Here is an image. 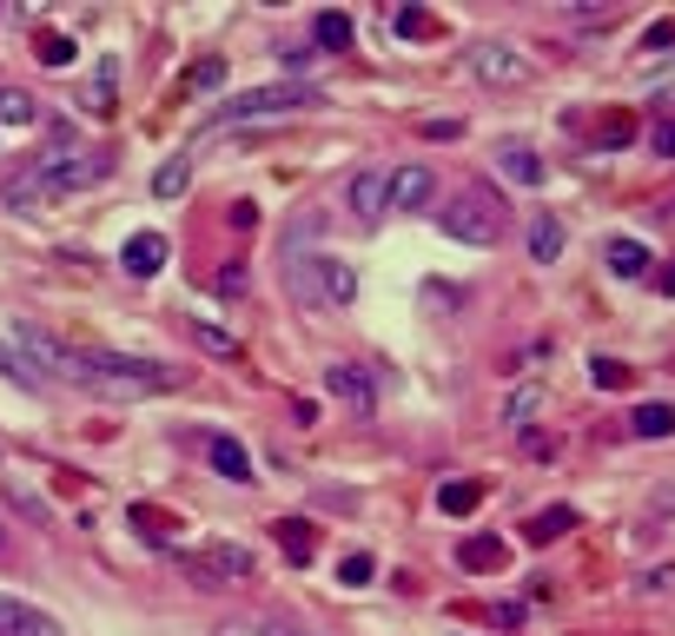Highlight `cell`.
I'll list each match as a JSON object with an SVG mask.
<instances>
[{
  "mask_svg": "<svg viewBox=\"0 0 675 636\" xmlns=\"http://www.w3.org/2000/svg\"><path fill=\"white\" fill-rule=\"evenodd\" d=\"M79 384L100 391V397H120V405H133V397L173 391L180 371L159 365V358H126V352H79Z\"/></svg>",
  "mask_w": 675,
  "mask_h": 636,
  "instance_id": "cell-1",
  "label": "cell"
},
{
  "mask_svg": "<svg viewBox=\"0 0 675 636\" xmlns=\"http://www.w3.org/2000/svg\"><path fill=\"white\" fill-rule=\"evenodd\" d=\"M285 285H292V298L305 311H345L358 298V272L345 259H331V253H292Z\"/></svg>",
  "mask_w": 675,
  "mask_h": 636,
  "instance_id": "cell-2",
  "label": "cell"
},
{
  "mask_svg": "<svg viewBox=\"0 0 675 636\" xmlns=\"http://www.w3.org/2000/svg\"><path fill=\"white\" fill-rule=\"evenodd\" d=\"M305 107H318V87H298V80H279V87H251V94H238L232 107H219V113L206 120L199 139L232 133V126H259V120H285V113H305Z\"/></svg>",
  "mask_w": 675,
  "mask_h": 636,
  "instance_id": "cell-3",
  "label": "cell"
},
{
  "mask_svg": "<svg viewBox=\"0 0 675 636\" xmlns=\"http://www.w3.org/2000/svg\"><path fill=\"white\" fill-rule=\"evenodd\" d=\"M180 571L199 584V590H238L259 577V556L245 543H206V550H180Z\"/></svg>",
  "mask_w": 675,
  "mask_h": 636,
  "instance_id": "cell-4",
  "label": "cell"
},
{
  "mask_svg": "<svg viewBox=\"0 0 675 636\" xmlns=\"http://www.w3.org/2000/svg\"><path fill=\"white\" fill-rule=\"evenodd\" d=\"M438 225L457 238V246H496V238H503V212H496V199L483 186L451 193V206L438 212Z\"/></svg>",
  "mask_w": 675,
  "mask_h": 636,
  "instance_id": "cell-5",
  "label": "cell"
},
{
  "mask_svg": "<svg viewBox=\"0 0 675 636\" xmlns=\"http://www.w3.org/2000/svg\"><path fill=\"white\" fill-rule=\"evenodd\" d=\"M464 66L483 80V87H530V60H517L503 40H470V47H464Z\"/></svg>",
  "mask_w": 675,
  "mask_h": 636,
  "instance_id": "cell-6",
  "label": "cell"
},
{
  "mask_svg": "<svg viewBox=\"0 0 675 636\" xmlns=\"http://www.w3.org/2000/svg\"><path fill=\"white\" fill-rule=\"evenodd\" d=\"M345 206L358 212V225H378V219L391 212V173H384V167H365V173H352V186H345Z\"/></svg>",
  "mask_w": 675,
  "mask_h": 636,
  "instance_id": "cell-7",
  "label": "cell"
},
{
  "mask_svg": "<svg viewBox=\"0 0 675 636\" xmlns=\"http://www.w3.org/2000/svg\"><path fill=\"white\" fill-rule=\"evenodd\" d=\"M324 391H331V397H345L358 418H371V412H378V391H371L365 365H324Z\"/></svg>",
  "mask_w": 675,
  "mask_h": 636,
  "instance_id": "cell-8",
  "label": "cell"
},
{
  "mask_svg": "<svg viewBox=\"0 0 675 636\" xmlns=\"http://www.w3.org/2000/svg\"><path fill=\"white\" fill-rule=\"evenodd\" d=\"M0 636H66L60 616L34 610L27 597H0Z\"/></svg>",
  "mask_w": 675,
  "mask_h": 636,
  "instance_id": "cell-9",
  "label": "cell"
},
{
  "mask_svg": "<svg viewBox=\"0 0 675 636\" xmlns=\"http://www.w3.org/2000/svg\"><path fill=\"white\" fill-rule=\"evenodd\" d=\"M496 173H503V180H517V186H543V180H550L543 152H537V146H524V139H517V146H511V139L496 146Z\"/></svg>",
  "mask_w": 675,
  "mask_h": 636,
  "instance_id": "cell-10",
  "label": "cell"
},
{
  "mask_svg": "<svg viewBox=\"0 0 675 636\" xmlns=\"http://www.w3.org/2000/svg\"><path fill=\"white\" fill-rule=\"evenodd\" d=\"M79 107H87L94 120H113L120 113V60H100L94 80H87V94H79Z\"/></svg>",
  "mask_w": 675,
  "mask_h": 636,
  "instance_id": "cell-11",
  "label": "cell"
},
{
  "mask_svg": "<svg viewBox=\"0 0 675 636\" xmlns=\"http://www.w3.org/2000/svg\"><path fill=\"white\" fill-rule=\"evenodd\" d=\"M165 253H173V246H165V232H133L126 253H120V266H126L133 279H152V272L165 266Z\"/></svg>",
  "mask_w": 675,
  "mask_h": 636,
  "instance_id": "cell-12",
  "label": "cell"
},
{
  "mask_svg": "<svg viewBox=\"0 0 675 636\" xmlns=\"http://www.w3.org/2000/svg\"><path fill=\"white\" fill-rule=\"evenodd\" d=\"M0 199H8L14 212H34V206H47V199H53V186H47V173H40L34 159H27V167H21L8 186H0Z\"/></svg>",
  "mask_w": 675,
  "mask_h": 636,
  "instance_id": "cell-13",
  "label": "cell"
},
{
  "mask_svg": "<svg viewBox=\"0 0 675 636\" xmlns=\"http://www.w3.org/2000/svg\"><path fill=\"white\" fill-rule=\"evenodd\" d=\"M431 199V167H397L391 173V212H417Z\"/></svg>",
  "mask_w": 675,
  "mask_h": 636,
  "instance_id": "cell-14",
  "label": "cell"
},
{
  "mask_svg": "<svg viewBox=\"0 0 675 636\" xmlns=\"http://www.w3.org/2000/svg\"><path fill=\"white\" fill-rule=\"evenodd\" d=\"M603 259H610L616 279H642V272H649V246H642V238H610Z\"/></svg>",
  "mask_w": 675,
  "mask_h": 636,
  "instance_id": "cell-15",
  "label": "cell"
},
{
  "mask_svg": "<svg viewBox=\"0 0 675 636\" xmlns=\"http://www.w3.org/2000/svg\"><path fill=\"white\" fill-rule=\"evenodd\" d=\"M206 457L219 464V477H232V485H245V477H251V457H245V444H238V438H212V444H206Z\"/></svg>",
  "mask_w": 675,
  "mask_h": 636,
  "instance_id": "cell-16",
  "label": "cell"
},
{
  "mask_svg": "<svg viewBox=\"0 0 675 636\" xmlns=\"http://www.w3.org/2000/svg\"><path fill=\"white\" fill-rule=\"evenodd\" d=\"M530 253H537L543 266L563 259V219H556V212H537V219H530Z\"/></svg>",
  "mask_w": 675,
  "mask_h": 636,
  "instance_id": "cell-17",
  "label": "cell"
},
{
  "mask_svg": "<svg viewBox=\"0 0 675 636\" xmlns=\"http://www.w3.org/2000/svg\"><path fill=\"white\" fill-rule=\"evenodd\" d=\"M503 556H511V543H503V537H470V543L457 550V564H464V571H496Z\"/></svg>",
  "mask_w": 675,
  "mask_h": 636,
  "instance_id": "cell-18",
  "label": "cell"
},
{
  "mask_svg": "<svg viewBox=\"0 0 675 636\" xmlns=\"http://www.w3.org/2000/svg\"><path fill=\"white\" fill-rule=\"evenodd\" d=\"M629 425H636V438H668V431H675V405L649 397V405H636V412H629Z\"/></svg>",
  "mask_w": 675,
  "mask_h": 636,
  "instance_id": "cell-19",
  "label": "cell"
},
{
  "mask_svg": "<svg viewBox=\"0 0 675 636\" xmlns=\"http://www.w3.org/2000/svg\"><path fill=\"white\" fill-rule=\"evenodd\" d=\"M537 412H543V384H524V391L503 397V425H517V431H530Z\"/></svg>",
  "mask_w": 675,
  "mask_h": 636,
  "instance_id": "cell-20",
  "label": "cell"
},
{
  "mask_svg": "<svg viewBox=\"0 0 675 636\" xmlns=\"http://www.w3.org/2000/svg\"><path fill=\"white\" fill-rule=\"evenodd\" d=\"M40 120V100L21 94V87H0V126H34Z\"/></svg>",
  "mask_w": 675,
  "mask_h": 636,
  "instance_id": "cell-21",
  "label": "cell"
},
{
  "mask_svg": "<svg viewBox=\"0 0 675 636\" xmlns=\"http://www.w3.org/2000/svg\"><path fill=\"white\" fill-rule=\"evenodd\" d=\"M0 378H8L14 391H40V371H34V365H27V358L8 345V339H0Z\"/></svg>",
  "mask_w": 675,
  "mask_h": 636,
  "instance_id": "cell-22",
  "label": "cell"
},
{
  "mask_svg": "<svg viewBox=\"0 0 675 636\" xmlns=\"http://www.w3.org/2000/svg\"><path fill=\"white\" fill-rule=\"evenodd\" d=\"M279 530V543H285V556H298V564H305V556L318 550V537H311V524H298V517H285V524H272Z\"/></svg>",
  "mask_w": 675,
  "mask_h": 636,
  "instance_id": "cell-23",
  "label": "cell"
},
{
  "mask_svg": "<svg viewBox=\"0 0 675 636\" xmlns=\"http://www.w3.org/2000/svg\"><path fill=\"white\" fill-rule=\"evenodd\" d=\"M311 34H318V47H331V53H345V47H352V21H345V14H318V21H311Z\"/></svg>",
  "mask_w": 675,
  "mask_h": 636,
  "instance_id": "cell-24",
  "label": "cell"
},
{
  "mask_svg": "<svg viewBox=\"0 0 675 636\" xmlns=\"http://www.w3.org/2000/svg\"><path fill=\"white\" fill-rule=\"evenodd\" d=\"M569 524H576V511H563V504H556V511H537V517H530V543H556Z\"/></svg>",
  "mask_w": 675,
  "mask_h": 636,
  "instance_id": "cell-25",
  "label": "cell"
},
{
  "mask_svg": "<svg viewBox=\"0 0 675 636\" xmlns=\"http://www.w3.org/2000/svg\"><path fill=\"white\" fill-rule=\"evenodd\" d=\"M438 504H444L451 517H457V511H477V504H483V485H444Z\"/></svg>",
  "mask_w": 675,
  "mask_h": 636,
  "instance_id": "cell-26",
  "label": "cell"
},
{
  "mask_svg": "<svg viewBox=\"0 0 675 636\" xmlns=\"http://www.w3.org/2000/svg\"><path fill=\"white\" fill-rule=\"evenodd\" d=\"M397 34H404V40H431V34H438V21H431L425 8H397Z\"/></svg>",
  "mask_w": 675,
  "mask_h": 636,
  "instance_id": "cell-27",
  "label": "cell"
},
{
  "mask_svg": "<svg viewBox=\"0 0 675 636\" xmlns=\"http://www.w3.org/2000/svg\"><path fill=\"white\" fill-rule=\"evenodd\" d=\"M589 384H597V391H616V384H629V365H616V358H589Z\"/></svg>",
  "mask_w": 675,
  "mask_h": 636,
  "instance_id": "cell-28",
  "label": "cell"
},
{
  "mask_svg": "<svg viewBox=\"0 0 675 636\" xmlns=\"http://www.w3.org/2000/svg\"><path fill=\"white\" fill-rule=\"evenodd\" d=\"M152 193H159V199H173V193H186V159H165V167L152 173Z\"/></svg>",
  "mask_w": 675,
  "mask_h": 636,
  "instance_id": "cell-29",
  "label": "cell"
},
{
  "mask_svg": "<svg viewBox=\"0 0 675 636\" xmlns=\"http://www.w3.org/2000/svg\"><path fill=\"white\" fill-rule=\"evenodd\" d=\"M193 339H199L206 352H219V358H232V352H238V339H232V332H219V326H206V318H193Z\"/></svg>",
  "mask_w": 675,
  "mask_h": 636,
  "instance_id": "cell-30",
  "label": "cell"
},
{
  "mask_svg": "<svg viewBox=\"0 0 675 636\" xmlns=\"http://www.w3.org/2000/svg\"><path fill=\"white\" fill-rule=\"evenodd\" d=\"M212 285H219V298H238V292H251V272H245V266H219Z\"/></svg>",
  "mask_w": 675,
  "mask_h": 636,
  "instance_id": "cell-31",
  "label": "cell"
},
{
  "mask_svg": "<svg viewBox=\"0 0 675 636\" xmlns=\"http://www.w3.org/2000/svg\"><path fill=\"white\" fill-rule=\"evenodd\" d=\"M649 146H655L662 159H675V107H668V113H662V120L649 126Z\"/></svg>",
  "mask_w": 675,
  "mask_h": 636,
  "instance_id": "cell-32",
  "label": "cell"
},
{
  "mask_svg": "<svg viewBox=\"0 0 675 636\" xmlns=\"http://www.w3.org/2000/svg\"><path fill=\"white\" fill-rule=\"evenodd\" d=\"M371 571H378V564H371V556H365V550H352V556H345V564H338V577H345V584H365Z\"/></svg>",
  "mask_w": 675,
  "mask_h": 636,
  "instance_id": "cell-33",
  "label": "cell"
},
{
  "mask_svg": "<svg viewBox=\"0 0 675 636\" xmlns=\"http://www.w3.org/2000/svg\"><path fill=\"white\" fill-rule=\"evenodd\" d=\"M40 60H47V66H66V60H73V40H66V34H47V40H40Z\"/></svg>",
  "mask_w": 675,
  "mask_h": 636,
  "instance_id": "cell-34",
  "label": "cell"
},
{
  "mask_svg": "<svg viewBox=\"0 0 675 636\" xmlns=\"http://www.w3.org/2000/svg\"><path fill=\"white\" fill-rule=\"evenodd\" d=\"M133 524H146V537H173V517H165V511H133Z\"/></svg>",
  "mask_w": 675,
  "mask_h": 636,
  "instance_id": "cell-35",
  "label": "cell"
},
{
  "mask_svg": "<svg viewBox=\"0 0 675 636\" xmlns=\"http://www.w3.org/2000/svg\"><path fill=\"white\" fill-rule=\"evenodd\" d=\"M219 636H285L279 623H219Z\"/></svg>",
  "mask_w": 675,
  "mask_h": 636,
  "instance_id": "cell-36",
  "label": "cell"
},
{
  "mask_svg": "<svg viewBox=\"0 0 675 636\" xmlns=\"http://www.w3.org/2000/svg\"><path fill=\"white\" fill-rule=\"evenodd\" d=\"M225 219H232V225H238V232H251V225H259V206H251V199H238V206H232V212H225Z\"/></svg>",
  "mask_w": 675,
  "mask_h": 636,
  "instance_id": "cell-37",
  "label": "cell"
},
{
  "mask_svg": "<svg viewBox=\"0 0 675 636\" xmlns=\"http://www.w3.org/2000/svg\"><path fill=\"white\" fill-rule=\"evenodd\" d=\"M655 292H662V298H675V259H668V272H655Z\"/></svg>",
  "mask_w": 675,
  "mask_h": 636,
  "instance_id": "cell-38",
  "label": "cell"
},
{
  "mask_svg": "<svg viewBox=\"0 0 675 636\" xmlns=\"http://www.w3.org/2000/svg\"><path fill=\"white\" fill-rule=\"evenodd\" d=\"M655 517H675V491H655Z\"/></svg>",
  "mask_w": 675,
  "mask_h": 636,
  "instance_id": "cell-39",
  "label": "cell"
},
{
  "mask_svg": "<svg viewBox=\"0 0 675 636\" xmlns=\"http://www.w3.org/2000/svg\"><path fill=\"white\" fill-rule=\"evenodd\" d=\"M0 543H8V530H0Z\"/></svg>",
  "mask_w": 675,
  "mask_h": 636,
  "instance_id": "cell-40",
  "label": "cell"
},
{
  "mask_svg": "<svg viewBox=\"0 0 675 636\" xmlns=\"http://www.w3.org/2000/svg\"><path fill=\"white\" fill-rule=\"evenodd\" d=\"M285 636H298V629H285Z\"/></svg>",
  "mask_w": 675,
  "mask_h": 636,
  "instance_id": "cell-41",
  "label": "cell"
}]
</instances>
